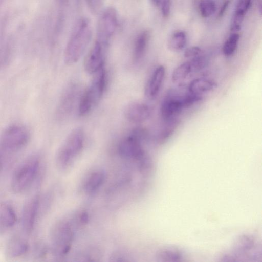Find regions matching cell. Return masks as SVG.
<instances>
[{
	"label": "cell",
	"instance_id": "1",
	"mask_svg": "<svg viewBox=\"0 0 262 262\" xmlns=\"http://www.w3.org/2000/svg\"><path fill=\"white\" fill-rule=\"evenodd\" d=\"M92 34L89 20L86 18L80 19L74 28L65 49L64 59L67 64L72 65L79 60L90 42Z\"/></svg>",
	"mask_w": 262,
	"mask_h": 262
},
{
	"label": "cell",
	"instance_id": "2",
	"mask_svg": "<svg viewBox=\"0 0 262 262\" xmlns=\"http://www.w3.org/2000/svg\"><path fill=\"white\" fill-rule=\"evenodd\" d=\"M40 158L32 156L22 162L14 171L11 187L16 193H23L29 190L39 178L41 167Z\"/></svg>",
	"mask_w": 262,
	"mask_h": 262
},
{
	"label": "cell",
	"instance_id": "3",
	"mask_svg": "<svg viewBox=\"0 0 262 262\" xmlns=\"http://www.w3.org/2000/svg\"><path fill=\"white\" fill-rule=\"evenodd\" d=\"M84 140V134L81 127L75 128L68 135L56 155V163L60 171L71 169L82 150Z\"/></svg>",
	"mask_w": 262,
	"mask_h": 262
},
{
	"label": "cell",
	"instance_id": "4",
	"mask_svg": "<svg viewBox=\"0 0 262 262\" xmlns=\"http://www.w3.org/2000/svg\"><path fill=\"white\" fill-rule=\"evenodd\" d=\"M94 76L88 88L84 92L79 101L78 112L85 116L98 103L103 96L106 86V73L102 67L94 74Z\"/></svg>",
	"mask_w": 262,
	"mask_h": 262
},
{
	"label": "cell",
	"instance_id": "5",
	"mask_svg": "<svg viewBox=\"0 0 262 262\" xmlns=\"http://www.w3.org/2000/svg\"><path fill=\"white\" fill-rule=\"evenodd\" d=\"M30 133L28 129L20 124L8 126L0 137V146L7 152H16L24 148L29 142Z\"/></svg>",
	"mask_w": 262,
	"mask_h": 262
},
{
	"label": "cell",
	"instance_id": "6",
	"mask_svg": "<svg viewBox=\"0 0 262 262\" xmlns=\"http://www.w3.org/2000/svg\"><path fill=\"white\" fill-rule=\"evenodd\" d=\"M188 90L181 92L176 89H171L163 98L161 105V115L166 122L176 119L183 108L188 106Z\"/></svg>",
	"mask_w": 262,
	"mask_h": 262
},
{
	"label": "cell",
	"instance_id": "7",
	"mask_svg": "<svg viewBox=\"0 0 262 262\" xmlns=\"http://www.w3.org/2000/svg\"><path fill=\"white\" fill-rule=\"evenodd\" d=\"M146 133L142 128L134 130L120 143L118 151L120 155L126 159L140 161L146 157L141 142L145 138Z\"/></svg>",
	"mask_w": 262,
	"mask_h": 262
},
{
	"label": "cell",
	"instance_id": "8",
	"mask_svg": "<svg viewBox=\"0 0 262 262\" xmlns=\"http://www.w3.org/2000/svg\"><path fill=\"white\" fill-rule=\"evenodd\" d=\"M117 25L116 9L112 7H107L101 13L98 19L96 41L107 47L116 32Z\"/></svg>",
	"mask_w": 262,
	"mask_h": 262
},
{
	"label": "cell",
	"instance_id": "9",
	"mask_svg": "<svg viewBox=\"0 0 262 262\" xmlns=\"http://www.w3.org/2000/svg\"><path fill=\"white\" fill-rule=\"evenodd\" d=\"M51 241L55 250L66 254L70 249L73 238L70 225L65 221H59L53 225L50 232Z\"/></svg>",
	"mask_w": 262,
	"mask_h": 262
},
{
	"label": "cell",
	"instance_id": "10",
	"mask_svg": "<svg viewBox=\"0 0 262 262\" xmlns=\"http://www.w3.org/2000/svg\"><path fill=\"white\" fill-rule=\"evenodd\" d=\"M40 208V198L39 195L34 196L25 204L22 212L21 225L26 234H30L33 231Z\"/></svg>",
	"mask_w": 262,
	"mask_h": 262
},
{
	"label": "cell",
	"instance_id": "11",
	"mask_svg": "<svg viewBox=\"0 0 262 262\" xmlns=\"http://www.w3.org/2000/svg\"><path fill=\"white\" fill-rule=\"evenodd\" d=\"M107 48V47L95 41L84 61V68L88 73L94 74L103 67Z\"/></svg>",
	"mask_w": 262,
	"mask_h": 262
},
{
	"label": "cell",
	"instance_id": "12",
	"mask_svg": "<svg viewBox=\"0 0 262 262\" xmlns=\"http://www.w3.org/2000/svg\"><path fill=\"white\" fill-rule=\"evenodd\" d=\"M151 113L148 105L142 102H134L127 105L124 114L126 119L134 123H141L146 121Z\"/></svg>",
	"mask_w": 262,
	"mask_h": 262
},
{
	"label": "cell",
	"instance_id": "13",
	"mask_svg": "<svg viewBox=\"0 0 262 262\" xmlns=\"http://www.w3.org/2000/svg\"><path fill=\"white\" fill-rule=\"evenodd\" d=\"M165 76V69L163 66L157 67L151 75L145 87L146 96L149 99H154L158 95Z\"/></svg>",
	"mask_w": 262,
	"mask_h": 262
},
{
	"label": "cell",
	"instance_id": "14",
	"mask_svg": "<svg viewBox=\"0 0 262 262\" xmlns=\"http://www.w3.org/2000/svg\"><path fill=\"white\" fill-rule=\"evenodd\" d=\"M150 38V32L148 30L141 31L136 37L133 50V59L139 62L144 56Z\"/></svg>",
	"mask_w": 262,
	"mask_h": 262
},
{
	"label": "cell",
	"instance_id": "15",
	"mask_svg": "<svg viewBox=\"0 0 262 262\" xmlns=\"http://www.w3.org/2000/svg\"><path fill=\"white\" fill-rule=\"evenodd\" d=\"M17 216L13 207L8 203H0V232H5L15 224Z\"/></svg>",
	"mask_w": 262,
	"mask_h": 262
},
{
	"label": "cell",
	"instance_id": "16",
	"mask_svg": "<svg viewBox=\"0 0 262 262\" xmlns=\"http://www.w3.org/2000/svg\"><path fill=\"white\" fill-rule=\"evenodd\" d=\"M29 249L27 241L18 236L12 237L6 247V254L9 258H17L25 254Z\"/></svg>",
	"mask_w": 262,
	"mask_h": 262
},
{
	"label": "cell",
	"instance_id": "17",
	"mask_svg": "<svg viewBox=\"0 0 262 262\" xmlns=\"http://www.w3.org/2000/svg\"><path fill=\"white\" fill-rule=\"evenodd\" d=\"M216 86V83L211 79L198 78L190 82L188 90L192 93L202 95L204 93L213 90Z\"/></svg>",
	"mask_w": 262,
	"mask_h": 262
},
{
	"label": "cell",
	"instance_id": "18",
	"mask_svg": "<svg viewBox=\"0 0 262 262\" xmlns=\"http://www.w3.org/2000/svg\"><path fill=\"white\" fill-rule=\"evenodd\" d=\"M105 180V174L100 170L92 172L86 179L83 188L88 193H92L98 189Z\"/></svg>",
	"mask_w": 262,
	"mask_h": 262
},
{
	"label": "cell",
	"instance_id": "19",
	"mask_svg": "<svg viewBox=\"0 0 262 262\" xmlns=\"http://www.w3.org/2000/svg\"><path fill=\"white\" fill-rule=\"evenodd\" d=\"M187 43V35L182 31H177L172 34L168 42V48L172 51L182 50Z\"/></svg>",
	"mask_w": 262,
	"mask_h": 262
},
{
	"label": "cell",
	"instance_id": "20",
	"mask_svg": "<svg viewBox=\"0 0 262 262\" xmlns=\"http://www.w3.org/2000/svg\"><path fill=\"white\" fill-rule=\"evenodd\" d=\"M194 73L189 61L183 62L173 71L171 79L173 82L178 83L187 78Z\"/></svg>",
	"mask_w": 262,
	"mask_h": 262
},
{
	"label": "cell",
	"instance_id": "21",
	"mask_svg": "<svg viewBox=\"0 0 262 262\" xmlns=\"http://www.w3.org/2000/svg\"><path fill=\"white\" fill-rule=\"evenodd\" d=\"M65 94L60 103L57 108V114L59 117L66 115L68 113L72 107L74 102L75 94L74 90H69Z\"/></svg>",
	"mask_w": 262,
	"mask_h": 262
},
{
	"label": "cell",
	"instance_id": "22",
	"mask_svg": "<svg viewBox=\"0 0 262 262\" xmlns=\"http://www.w3.org/2000/svg\"><path fill=\"white\" fill-rule=\"evenodd\" d=\"M239 37L238 33H234L226 40L223 47V52L225 56H230L235 52Z\"/></svg>",
	"mask_w": 262,
	"mask_h": 262
},
{
	"label": "cell",
	"instance_id": "23",
	"mask_svg": "<svg viewBox=\"0 0 262 262\" xmlns=\"http://www.w3.org/2000/svg\"><path fill=\"white\" fill-rule=\"evenodd\" d=\"M200 15L204 18L211 16L216 11V4L214 0H201L199 4Z\"/></svg>",
	"mask_w": 262,
	"mask_h": 262
},
{
	"label": "cell",
	"instance_id": "24",
	"mask_svg": "<svg viewBox=\"0 0 262 262\" xmlns=\"http://www.w3.org/2000/svg\"><path fill=\"white\" fill-rule=\"evenodd\" d=\"M166 125L161 131L158 136V140L160 142H163L170 137L173 133L177 125L176 119L166 121Z\"/></svg>",
	"mask_w": 262,
	"mask_h": 262
},
{
	"label": "cell",
	"instance_id": "25",
	"mask_svg": "<svg viewBox=\"0 0 262 262\" xmlns=\"http://www.w3.org/2000/svg\"><path fill=\"white\" fill-rule=\"evenodd\" d=\"M193 73L197 72L204 68L208 62L206 57L199 55L192 58L190 60Z\"/></svg>",
	"mask_w": 262,
	"mask_h": 262
},
{
	"label": "cell",
	"instance_id": "26",
	"mask_svg": "<svg viewBox=\"0 0 262 262\" xmlns=\"http://www.w3.org/2000/svg\"><path fill=\"white\" fill-rule=\"evenodd\" d=\"M251 2L252 0H238L234 13L245 16L250 8Z\"/></svg>",
	"mask_w": 262,
	"mask_h": 262
},
{
	"label": "cell",
	"instance_id": "27",
	"mask_svg": "<svg viewBox=\"0 0 262 262\" xmlns=\"http://www.w3.org/2000/svg\"><path fill=\"white\" fill-rule=\"evenodd\" d=\"M87 4L90 11L94 14H98L104 2V0H86Z\"/></svg>",
	"mask_w": 262,
	"mask_h": 262
},
{
	"label": "cell",
	"instance_id": "28",
	"mask_svg": "<svg viewBox=\"0 0 262 262\" xmlns=\"http://www.w3.org/2000/svg\"><path fill=\"white\" fill-rule=\"evenodd\" d=\"M244 17L240 15L234 14L230 25V30L231 32L237 33V32L240 30Z\"/></svg>",
	"mask_w": 262,
	"mask_h": 262
},
{
	"label": "cell",
	"instance_id": "29",
	"mask_svg": "<svg viewBox=\"0 0 262 262\" xmlns=\"http://www.w3.org/2000/svg\"><path fill=\"white\" fill-rule=\"evenodd\" d=\"M202 52L201 49L199 47H190L184 51V56L187 58H192L200 55Z\"/></svg>",
	"mask_w": 262,
	"mask_h": 262
},
{
	"label": "cell",
	"instance_id": "30",
	"mask_svg": "<svg viewBox=\"0 0 262 262\" xmlns=\"http://www.w3.org/2000/svg\"><path fill=\"white\" fill-rule=\"evenodd\" d=\"M160 5L163 16L168 17L170 13L171 0H162Z\"/></svg>",
	"mask_w": 262,
	"mask_h": 262
},
{
	"label": "cell",
	"instance_id": "31",
	"mask_svg": "<svg viewBox=\"0 0 262 262\" xmlns=\"http://www.w3.org/2000/svg\"><path fill=\"white\" fill-rule=\"evenodd\" d=\"M230 0H225L219 12L218 16L219 17H221L224 15L229 6V5L230 4Z\"/></svg>",
	"mask_w": 262,
	"mask_h": 262
},
{
	"label": "cell",
	"instance_id": "32",
	"mask_svg": "<svg viewBox=\"0 0 262 262\" xmlns=\"http://www.w3.org/2000/svg\"><path fill=\"white\" fill-rule=\"evenodd\" d=\"M152 4L156 7H159L161 5L162 0H151Z\"/></svg>",
	"mask_w": 262,
	"mask_h": 262
},
{
	"label": "cell",
	"instance_id": "33",
	"mask_svg": "<svg viewBox=\"0 0 262 262\" xmlns=\"http://www.w3.org/2000/svg\"><path fill=\"white\" fill-rule=\"evenodd\" d=\"M68 0H59V1L62 3H66L68 2Z\"/></svg>",
	"mask_w": 262,
	"mask_h": 262
},
{
	"label": "cell",
	"instance_id": "34",
	"mask_svg": "<svg viewBox=\"0 0 262 262\" xmlns=\"http://www.w3.org/2000/svg\"><path fill=\"white\" fill-rule=\"evenodd\" d=\"M0 162H1V156H0Z\"/></svg>",
	"mask_w": 262,
	"mask_h": 262
}]
</instances>
